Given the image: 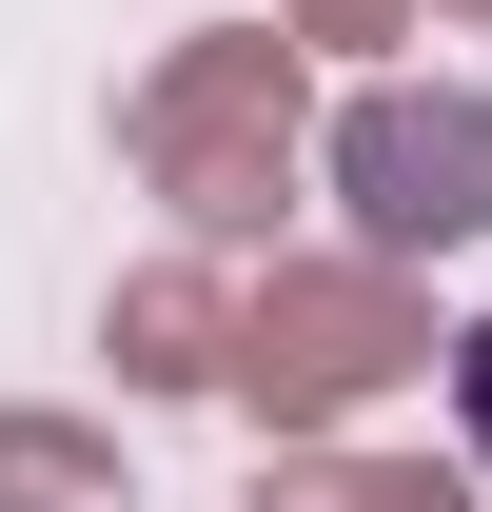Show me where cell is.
I'll use <instances>...</instances> for the list:
<instances>
[{
  "label": "cell",
  "mask_w": 492,
  "mask_h": 512,
  "mask_svg": "<svg viewBox=\"0 0 492 512\" xmlns=\"http://www.w3.org/2000/svg\"><path fill=\"white\" fill-rule=\"evenodd\" d=\"M374 178H394L414 237H453V217H492V119H394V138H374Z\"/></svg>",
  "instance_id": "cell-1"
},
{
  "label": "cell",
  "mask_w": 492,
  "mask_h": 512,
  "mask_svg": "<svg viewBox=\"0 0 492 512\" xmlns=\"http://www.w3.org/2000/svg\"><path fill=\"white\" fill-rule=\"evenodd\" d=\"M453 434H473V453H492V316H473V335H453Z\"/></svg>",
  "instance_id": "cell-2"
}]
</instances>
